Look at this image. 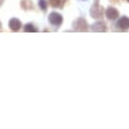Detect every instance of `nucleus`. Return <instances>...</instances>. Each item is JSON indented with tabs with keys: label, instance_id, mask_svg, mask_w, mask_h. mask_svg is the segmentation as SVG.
Wrapping results in <instances>:
<instances>
[{
	"label": "nucleus",
	"instance_id": "obj_1",
	"mask_svg": "<svg viewBox=\"0 0 129 129\" xmlns=\"http://www.w3.org/2000/svg\"><path fill=\"white\" fill-rule=\"evenodd\" d=\"M104 13H105V10H104V7L99 5V0H95L94 4L91 6L90 10H89V14L92 18H103L104 16Z\"/></svg>",
	"mask_w": 129,
	"mask_h": 129
},
{
	"label": "nucleus",
	"instance_id": "obj_2",
	"mask_svg": "<svg viewBox=\"0 0 129 129\" xmlns=\"http://www.w3.org/2000/svg\"><path fill=\"white\" fill-rule=\"evenodd\" d=\"M73 27L76 31H87L88 30V23L84 18L80 17V18H77L73 22Z\"/></svg>",
	"mask_w": 129,
	"mask_h": 129
},
{
	"label": "nucleus",
	"instance_id": "obj_3",
	"mask_svg": "<svg viewBox=\"0 0 129 129\" xmlns=\"http://www.w3.org/2000/svg\"><path fill=\"white\" fill-rule=\"evenodd\" d=\"M48 19H49L50 23H52L53 25H56V26H59L63 21L62 15L58 12H51L48 16Z\"/></svg>",
	"mask_w": 129,
	"mask_h": 129
},
{
	"label": "nucleus",
	"instance_id": "obj_4",
	"mask_svg": "<svg viewBox=\"0 0 129 129\" xmlns=\"http://www.w3.org/2000/svg\"><path fill=\"white\" fill-rule=\"evenodd\" d=\"M90 29L92 31H100V33H104V31H107L108 28H107V25L104 21H98V22H94L91 26H90Z\"/></svg>",
	"mask_w": 129,
	"mask_h": 129
},
{
	"label": "nucleus",
	"instance_id": "obj_5",
	"mask_svg": "<svg viewBox=\"0 0 129 129\" xmlns=\"http://www.w3.org/2000/svg\"><path fill=\"white\" fill-rule=\"evenodd\" d=\"M105 14H106L108 19L113 20V19H116L119 16V11L115 7H108L105 11Z\"/></svg>",
	"mask_w": 129,
	"mask_h": 129
},
{
	"label": "nucleus",
	"instance_id": "obj_6",
	"mask_svg": "<svg viewBox=\"0 0 129 129\" xmlns=\"http://www.w3.org/2000/svg\"><path fill=\"white\" fill-rule=\"evenodd\" d=\"M8 25H9V28L12 30V31H18L21 27V21L15 17L11 18L8 22Z\"/></svg>",
	"mask_w": 129,
	"mask_h": 129
},
{
	"label": "nucleus",
	"instance_id": "obj_7",
	"mask_svg": "<svg viewBox=\"0 0 129 129\" xmlns=\"http://www.w3.org/2000/svg\"><path fill=\"white\" fill-rule=\"evenodd\" d=\"M20 7L25 11L35 9V5L30 0H20Z\"/></svg>",
	"mask_w": 129,
	"mask_h": 129
},
{
	"label": "nucleus",
	"instance_id": "obj_8",
	"mask_svg": "<svg viewBox=\"0 0 129 129\" xmlns=\"http://www.w3.org/2000/svg\"><path fill=\"white\" fill-rule=\"evenodd\" d=\"M117 25H118L120 28H122V29H127V28H129V18L126 17V16L121 17V18L118 20Z\"/></svg>",
	"mask_w": 129,
	"mask_h": 129
},
{
	"label": "nucleus",
	"instance_id": "obj_9",
	"mask_svg": "<svg viewBox=\"0 0 129 129\" xmlns=\"http://www.w3.org/2000/svg\"><path fill=\"white\" fill-rule=\"evenodd\" d=\"M23 30L25 31V33H33V31H38V29L34 26V24H31V23L25 24L24 27H23Z\"/></svg>",
	"mask_w": 129,
	"mask_h": 129
},
{
	"label": "nucleus",
	"instance_id": "obj_10",
	"mask_svg": "<svg viewBox=\"0 0 129 129\" xmlns=\"http://www.w3.org/2000/svg\"><path fill=\"white\" fill-rule=\"evenodd\" d=\"M48 4L52 7H58L61 4V0H48Z\"/></svg>",
	"mask_w": 129,
	"mask_h": 129
},
{
	"label": "nucleus",
	"instance_id": "obj_11",
	"mask_svg": "<svg viewBox=\"0 0 129 129\" xmlns=\"http://www.w3.org/2000/svg\"><path fill=\"white\" fill-rule=\"evenodd\" d=\"M47 4H48V1H46V0H39V6L43 11L47 9Z\"/></svg>",
	"mask_w": 129,
	"mask_h": 129
},
{
	"label": "nucleus",
	"instance_id": "obj_12",
	"mask_svg": "<svg viewBox=\"0 0 129 129\" xmlns=\"http://www.w3.org/2000/svg\"><path fill=\"white\" fill-rule=\"evenodd\" d=\"M111 2H113V3H118L119 2V0H110Z\"/></svg>",
	"mask_w": 129,
	"mask_h": 129
},
{
	"label": "nucleus",
	"instance_id": "obj_13",
	"mask_svg": "<svg viewBox=\"0 0 129 129\" xmlns=\"http://www.w3.org/2000/svg\"><path fill=\"white\" fill-rule=\"evenodd\" d=\"M3 2H4V0H0V6H2Z\"/></svg>",
	"mask_w": 129,
	"mask_h": 129
},
{
	"label": "nucleus",
	"instance_id": "obj_14",
	"mask_svg": "<svg viewBox=\"0 0 129 129\" xmlns=\"http://www.w3.org/2000/svg\"><path fill=\"white\" fill-rule=\"evenodd\" d=\"M0 27H1V21H0Z\"/></svg>",
	"mask_w": 129,
	"mask_h": 129
},
{
	"label": "nucleus",
	"instance_id": "obj_15",
	"mask_svg": "<svg viewBox=\"0 0 129 129\" xmlns=\"http://www.w3.org/2000/svg\"><path fill=\"white\" fill-rule=\"evenodd\" d=\"M127 1H128V2H129V0H127Z\"/></svg>",
	"mask_w": 129,
	"mask_h": 129
}]
</instances>
